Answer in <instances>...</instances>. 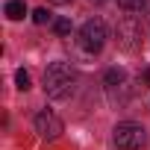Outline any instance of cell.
Instances as JSON below:
<instances>
[{"instance_id":"obj_13","label":"cell","mask_w":150,"mask_h":150,"mask_svg":"<svg viewBox=\"0 0 150 150\" xmlns=\"http://www.w3.org/2000/svg\"><path fill=\"white\" fill-rule=\"evenodd\" d=\"M141 80H144V83H150V68L144 71V77H141Z\"/></svg>"},{"instance_id":"obj_4","label":"cell","mask_w":150,"mask_h":150,"mask_svg":"<svg viewBox=\"0 0 150 150\" xmlns=\"http://www.w3.org/2000/svg\"><path fill=\"white\" fill-rule=\"evenodd\" d=\"M118 44L124 47V50H138L141 47V21L135 18V15H127V18H121L118 21Z\"/></svg>"},{"instance_id":"obj_8","label":"cell","mask_w":150,"mask_h":150,"mask_svg":"<svg viewBox=\"0 0 150 150\" xmlns=\"http://www.w3.org/2000/svg\"><path fill=\"white\" fill-rule=\"evenodd\" d=\"M118 6L124 12H144L147 9V0H118Z\"/></svg>"},{"instance_id":"obj_9","label":"cell","mask_w":150,"mask_h":150,"mask_svg":"<svg viewBox=\"0 0 150 150\" xmlns=\"http://www.w3.org/2000/svg\"><path fill=\"white\" fill-rule=\"evenodd\" d=\"M53 30L59 35H71V21L68 18H59V21H53Z\"/></svg>"},{"instance_id":"obj_11","label":"cell","mask_w":150,"mask_h":150,"mask_svg":"<svg viewBox=\"0 0 150 150\" xmlns=\"http://www.w3.org/2000/svg\"><path fill=\"white\" fill-rule=\"evenodd\" d=\"M33 21H35V24H47V21H50V12L41 6V9H35V12H33Z\"/></svg>"},{"instance_id":"obj_1","label":"cell","mask_w":150,"mask_h":150,"mask_svg":"<svg viewBox=\"0 0 150 150\" xmlns=\"http://www.w3.org/2000/svg\"><path fill=\"white\" fill-rule=\"evenodd\" d=\"M77 91V71L68 62H50L44 71V94L50 100H68Z\"/></svg>"},{"instance_id":"obj_6","label":"cell","mask_w":150,"mask_h":150,"mask_svg":"<svg viewBox=\"0 0 150 150\" xmlns=\"http://www.w3.org/2000/svg\"><path fill=\"white\" fill-rule=\"evenodd\" d=\"M35 132L41 135V138H59L62 132H65V124H62V118L56 115V112H50V109H41L38 115H35Z\"/></svg>"},{"instance_id":"obj_2","label":"cell","mask_w":150,"mask_h":150,"mask_svg":"<svg viewBox=\"0 0 150 150\" xmlns=\"http://www.w3.org/2000/svg\"><path fill=\"white\" fill-rule=\"evenodd\" d=\"M106 38H109V30H106V21L103 18H88L80 27V33H77V44L86 53H100L103 44H106Z\"/></svg>"},{"instance_id":"obj_10","label":"cell","mask_w":150,"mask_h":150,"mask_svg":"<svg viewBox=\"0 0 150 150\" xmlns=\"http://www.w3.org/2000/svg\"><path fill=\"white\" fill-rule=\"evenodd\" d=\"M15 83H18L21 91H27V88H30V74H27V71H18V74H15Z\"/></svg>"},{"instance_id":"obj_14","label":"cell","mask_w":150,"mask_h":150,"mask_svg":"<svg viewBox=\"0 0 150 150\" xmlns=\"http://www.w3.org/2000/svg\"><path fill=\"white\" fill-rule=\"evenodd\" d=\"M91 3H106V0H91Z\"/></svg>"},{"instance_id":"obj_12","label":"cell","mask_w":150,"mask_h":150,"mask_svg":"<svg viewBox=\"0 0 150 150\" xmlns=\"http://www.w3.org/2000/svg\"><path fill=\"white\" fill-rule=\"evenodd\" d=\"M50 3H53V6H68L71 0H50Z\"/></svg>"},{"instance_id":"obj_3","label":"cell","mask_w":150,"mask_h":150,"mask_svg":"<svg viewBox=\"0 0 150 150\" xmlns=\"http://www.w3.org/2000/svg\"><path fill=\"white\" fill-rule=\"evenodd\" d=\"M112 138H115L118 150H138V147H144L147 132H144V127L135 124V121H121V124L112 129Z\"/></svg>"},{"instance_id":"obj_5","label":"cell","mask_w":150,"mask_h":150,"mask_svg":"<svg viewBox=\"0 0 150 150\" xmlns=\"http://www.w3.org/2000/svg\"><path fill=\"white\" fill-rule=\"evenodd\" d=\"M103 88H106L112 103H124L127 100V71L124 68H109L106 77H103Z\"/></svg>"},{"instance_id":"obj_7","label":"cell","mask_w":150,"mask_h":150,"mask_svg":"<svg viewBox=\"0 0 150 150\" xmlns=\"http://www.w3.org/2000/svg\"><path fill=\"white\" fill-rule=\"evenodd\" d=\"M3 12H6V18H9V21H21V18L27 15V3H24V0H9Z\"/></svg>"}]
</instances>
